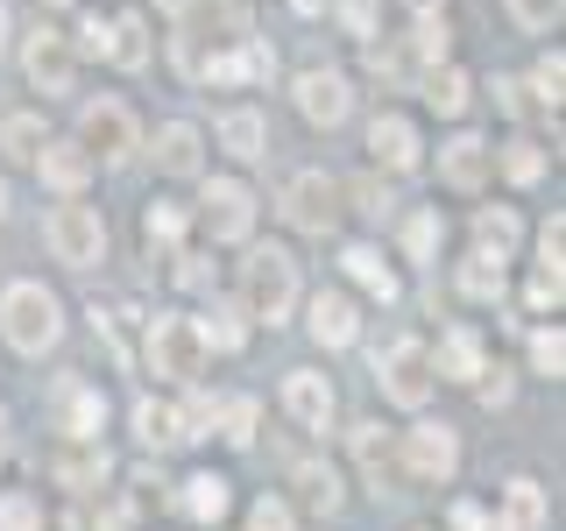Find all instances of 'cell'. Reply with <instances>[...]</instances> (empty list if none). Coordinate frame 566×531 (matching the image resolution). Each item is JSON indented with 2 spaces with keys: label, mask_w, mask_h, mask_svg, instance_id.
<instances>
[{
  "label": "cell",
  "mask_w": 566,
  "mask_h": 531,
  "mask_svg": "<svg viewBox=\"0 0 566 531\" xmlns=\"http://www.w3.org/2000/svg\"><path fill=\"white\" fill-rule=\"evenodd\" d=\"M0 341L22 354V362H43V354L64 341V305H57V291H43L35 277H14L8 291H0Z\"/></svg>",
  "instance_id": "1"
},
{
  "label": "cell",
  "mask_w": 566,
  "mask_h": 531,
  "mask_svg": "<svg viewBox=\"0 0 566 531\" xmlns=\"http://www.w3.org/2000/svg\"><path fill=\"white\" fill-rule=\"evenodd\" d=\"M234 291H241V312H248V319H262V326H283V319L297 312V298H305V291H297V262H291V248H248Z\"/></svg>",
  "instance_id": "2"
},
{
  "label": "cell",
  "mask_w": 566,
  "mask_h": 531,
  "mask_svg": "<svg viewBox=\"0 0 566 531\" xmlns=\"http://www.w3.org/2000/svg\"><path fill=\"white\" fill-rule=\"evenodd\" d=\"M376 383H382V397L397 404V412H424V404H432V389H439L432 347H424V341H389L376 354Z\"/></svg>",
  "instance_id": "3"
},
{
  "label": "cell",
  "mask_w": 566,
  "mask_h": 531,
  "mask_svg": "<svg viewBox=\"0 0 566 531\" xmlns=\"http://www.w3.org/2000/svg\"><path fill=\"white\" fill-rule=\"evenodd\" d=\"M43 241H50V256H57L64 270H93V262L106 256V220H99V206H78V199L50 206Z\"/></svg>",
  "instance_id": "4"
},
{
  "label": "cell",
  "mask_w": 566,
  "mask_h": 531,
  "mask_svg": "<svg viewBox=\"0 0 566 531\" xmlns=\"http://www.w3.org/2000/svg\"><path fill=\"white\" fill-rule=\"evenodd\" d=\"M206 341H199V319H177V312H164V319H149V368L164 383H199L206 376Z\"/></svg>",
  "instance_id": "5"
},
{
  "label": "cell",
  "mask_w": 566,
  "mask_h": 531,
  "mask_svg": "<svg viewBox=\"0 0 566 531\" xmlns=\"http://www.w3.org/2000/svg\"><path fill=\"white\" fill-rule=\"evenodd\" d=\"M78 149L93 156V164H128V156L142 149L135 114L120 100H85L78 106Z\"/></svg>",
  "instance_id": "6"
},
{
  "label": "cell",
  "mask_w": 566,
  "mask_h": 531,
  "mask_svg": "<svg viewBox=\"0 0 566 531\" xmlns=\"http://www.w3.org/2000/svg\"><path fill=\"white\" fill-rule=\"evenodd\" d=\"M199 220H206V235L220 241V248H234L255 235V191L241 185V177H206V191H199Z\"/></svg>",
  "instance_id": "7"
},
{
  "label": "cell",
  "mask_w": 566,
  "mask_h": 531,
  "mask_svg": "<svg viewBox=\"0 0 566 531\" xmlns=\"http://www.w3.org/2000/svg\"><path fill=\"white\" fill-rule=\"evenodd\" d=\"M22 71H29V85L43 100H64L71 85H78V50H71L64 29H35L22 43Z\"/></svg>",
  "instance_id": "8"
},
{
  "label": "cell",
  "mask_w": 566,
  "mask_h": 531,
  "mask_svg": "<svg viewBox=\"0 0 566 531\" xmlns=\"http://www.w3.org/2000/svg\"><path fill=\"white\" fill-rule=\"evenodd\" d=\"M340 199L347 191L333 185L326 170H297L291 185H283V220H291L297 235H326V227L340 220Z\"/></svg>",
  "instance_id": "9"
},
{
  "label": "cell",
  "mask_w": 566,
  "mask_h": 531,
  "mask_svg": "<svg viewBox=\"0 0 566 531\" xmlns=\"http://www.w3.org/2000/svg\"><path fill=\"white\" fill-rule=\"evenodd\" d=\"M403 475H411V482H453L460 475V433L453 425H411V433H403Z\"/></svg>",
  "instance_id": "10"
},
{
  "label": "cell",
  "mask_w": 566,
  "mask_h": 531,
  "mask_svg": "<svg viewBox=\"0 0 566 531\" xmlns=\"http://www.w3.org/2000/svg\"><path fill=\"white\" fill-rule=\"evenodd\" d=\"M291 100H297V114H305L312 128H340V121L354 114V85L340 79V71H297Z\"/></svg>",
  "instance_id": "11"
},
{
  "label": "cell",
  "mask_w": 566,
  "mask_h": 531,
  "mask_svg": "<svg viewBox=\"0 0 566 531\" xmlns=\"http://www.w3.org/2000/svg\"><path fill=\"white\" fill-rule=\"evenodd\" d=\"M368 156H376V170H389V177L418 170V164H424V135H418V121H403V114H376V121H368Z\"/></svg>",
  "instance_id": "12"
},
{
  "label": "cell",
  "mask_w": 566,
  "mask_h": 531,
  "mask_svg": "<svg viewBox=\"0 0 566 531\" xmlns=\"http://www.w3.org/2000/svg\"><path fill=\"white\" fill-rule=\"evenodd\" d=\"M50 412H57V433L64 439H99V425H106V397L85 376H64L57 383V397H50Z\"/></svg>",
  "instance_id": "13"
},
{
  "label": "cell",
  "mask_w": 566,
  "mask_h": 531,
  "mask_svg": "<svg viewBox=\"0 0 566 531\" xmlns=\"http://www.w3.org/2000/svg\"><path fill=\"white\" fill-rule=\"evenodd\" d=\"M212 135H220V149L234 156V164H262V156H270V114H262V106H227V114L212 121Z\"/></svg>",
  "instance_id": "14"
},
{
  "label": "cell",
  "mask_w": 566,
  "mask_h": 531,
  "mask_svg": "<svg viewBox=\"0 0 566 531\" xmlns=\"http://www.w3.org/2000/svg\"><path fill=\"white\" fill-rule=\"evenodd\" d=\"M439 177H447L453 191H482L489 177H495V142H482V135H453L447 149H439Z\"/></svg>",
  "instance_id": "15"
},
{
  "label": "cell",
  "mask_w": 566,
  "mask_h": 531,
  "mask_svg": "<svg viewBox=\"0 0 566 531\" xmlns=\"http://www.w3.org/2000/svg\"><path fill=\"white\" fill-rule=\"evenodd\" d=\"M283 412L305 425V433H326L333 425V383L318 376V368H291V376H283Z\"/></svg>",
  "instance_id": "16"
},
{
  "label": "cell",
  "mask_w": 566,
  "mask_h": 531,
  "mask_svg": "<svg viewBox=\"0 0 566 531\" xmlns=\"http://www.w3.org/2000/svg\"><path fill=\"white\" fill-rule=\"evenodd\" d=\"M35 177H43L50 191H64V199H78V191L93 185V156H85L78 142H43V149H35Z\"/></svg>",
  "instance_id": "17"
},
{
  "label": "cell",
  "mask_w": 566,
  "mask_h": 531,
  "mask_svg": "<svg viewBox=\"0 0 566 531\" xmlns=\"http://www.w3.org/2000/svg\"><path fill=\"white\" fill-rule=\"evenodd\" d=\"M432 376H439V383H482V376H489L482 333H474V326H453L447 341H439V354H432Z\"/></svg>",
  "instance_id": "18"
},
{
  "label": "cell",
  "mask_w": 566,
  "mask_h": 531,
  "mask_svg": "<svg viewBox=\"0 0 566 531\" xmlns=\"http://www.w3.org/2000/svg\"><path fill=\"white\" fill-rule=\"evenodd\" d=\"M156 170L164 177H199L206 170V135L191 121H164L156 128Z\"/></svg>",
  "instance_id": "19"
},
{
  "label": "cell",
  "mask_w": 566,
  "mask_h": 531,
  "mask_svg": "<svg viewBox=\"0 0 566 531\" xmlns=\"http://www.w3.org/2000/svg\"><path fill=\"white\" fill-rule=\"evenodd\" d=\"M305 326H312V341H318V347H354V333H361V312H354V298H347V291H318Z\"/></svg>",
  "instance_id": "20"
},
{
  "label": "cell",
  "mask_w": 566,
  "mask_h": 531,
  "mask_svg": "<svg viewBox=\"0 0 566 531\" xmlns=\"http://www.w3.org/2000/svg\"><path fill=\"white\" fill-rule=\"evenodd\" d=\"M347 447H354V468H361V482L382 496V489H389V475H397V454H389L382 425H354V433H347Z\"/></svg>",
  "instance_id": "21"
},
{
  "label": "cell",
  "mask_w": 566,
  "mask_h": 531,
  "mask_svg": "<svg viewBox=\"0 0 566 531\" xmlns=\"http://www.w3.org/2000/svg\"><path fill=\"white\" fill-rule=\"evenodd\" d=\"M149 22H142V14H114V22H106V64H120V71H142L149 64Z\"/></svg>",
  "instance_id": "22"
},
{
  "label": "cell",
  "mask_w": 566,
  "mask_h": 531,
  "mask_svg": "<svg viewBox=\"0 0 566 531\" xmlns=\"http://www.w3.org/2000/svg\"><path fill=\"white\" fill-rule=\"evenodd\" d=\"M57 482L78 489V496L106 482V447H99V439H71V447L57 454Z\"/></svg>",
  "instance_id": "23"
},
{
  "label": "cell",
  "mask_w": 566,
  "mask_h": 531,
  "mask_svg": "<svg viewBox=\"0 0 566 531\" xmlns=\"http://www.w3.org/2000/svg\"><path fill=\"white\" fill-rule=\"evenodd\" d=\"M418 85H424V100H432L439 114H468V100H474V79L460 64H432Z\"/></svg>",
  "instance_id": "24"
},
{
  "label": "cell",
  "mask_w": 566,
  "mask_h": 531,
  "mask_svg": "<svg viewBox=\"0 0 566 531\" xmlns=\"http://www.w3.org/2000/svg\"><path fill=\"white\" fill-rule=\"evenodd\" d=\"M185 510L199 524H220L227 510H234V482H227V475H191V482H185Z\"/></svg>",
  "instance_id": "25"
},
{
  "label": "cell",
  "mask_w": 566,
  "mask_h": 531,
  "mask_svg": "<svg viewBox=\"0 0 566 531\" xmlns=\"http://www.w3.org/2000/svg\"><path fill=\"white\" fill-rule=\"evenodd\" d=\"M128 524H135V503H128V496H106V503H99V496L85 489V503L71 510L64 531H128Z\"/></svg>",
  "instance_id": "26"
},
{
  "label": "cell",
  "mask_w": 566,
  "mask_h": 531,
  "mask_svg": "<svg viewBox=\"0 0 566 531\" xmlns=\"http://www.w3.org/2000/svg\"><path fill=\"white\" fill-rule=\"evenodd\" d=\"M495 170H503L510 185H538V177H545V142H531V135H510L503 149H495Z\"/></svg>",
  "instance_id": "27"
},
{
  "label": "cell",
  "mask_w": 566,
  "mask_h": 531,
  "mask_svg": "<svg viewBox=\"0 0 566 531\" xmlns=\"http://www.w3.org/2000/svg\"><path fill=\"white\" fill-rule=\"evenodd\" d=\"M340 270H347L354 283H361L368 298H382V305H389V298H397V277H389V262L376 256V248H361V241H354L347 256H340Z\"/></svg>",
  "instance_id": "28"
},
{
  "label": "cell",
  "mask_w": 566,
  "mask_h": 531,
  "mask_svg": "<svg viewBox=\"0 0 566 531\" xmlns=\"http://www.w3.org/2000/svg\"><path fill=\"white\" fill-rule=\"evenodd\" d=\"M142 241L164 248V256H177V241H185V206H177V199H149V206H142Z\"/></svg>",
  "instance_id": "29"
},
{
  "label": "cell",
  "mask_w": 566,
  "mask_h": 531,
  "mask_svg": "<svg viewBox=\"0 0 566 531\" xmlns=\"http://www.w3.org/2000/svg\"><path fill=\"white\" fill-rule=\"evenodd\" d=\"M503 262L510 256H495V248H474V256L460 262V291L482 298V305H489V298H503Z\"/></svg>",
  "instance_id": "30"
},
{
  "label": "cell",
  "mask_w": 566,
  "mask_h": 531,
  "mask_svg": "<svg viewBox=\"0 0 566 531\" xmlns=\"http://www.w3.org/2000/svg\"><path fill=\"white\" fill-rule=\"evenodd\" d=\"M503 510H510V531H545V489L517 475V482L503 489Z\"/></svg>",
  "instance_id": "31"
},
{
  "label": "cell",
  "mask_w": 566,
  "mask_h": 531,
  "mask_svg": "<svg viewBox=\"0 0 566 531\" xmlns=\"http://www.w3.org/2000/svg\"><path fill=\"white\" fill-rule=\"evenodd\" d=\"M439 241H447V220H439L432 206L403 220V256H411V262H432V256H439Z\"/></svg>",
  "instance_id": "32"
},
{
  "label": "cell",
  "mask_w": 566,
  "mask_h": 531,
  "mask_svg": "<svg viewBox=\"0 0 566 531\" xmlns=\"http://www.w3.org/2000/svg\"><path fill=\"white\" fill-rule=\"evenodd\" d=\"M135 433H142V447H177V439H185V433H177V412L156 404V397L135 404Z\"/></svg>",
  "instance_id": "33"
},
{
  "label": "cell",
  "mask_w": 566,
  "mask_h": 531,
  "mask_svg": "<svg viewBox=\"0 0 566 531\" xmlns=\"http://www.w3.org/2000/svg\"><path fill=\"white\" fill-rule=\"evenodd\" d=\"M241 319H248L241 305H212V312L199 319V341H206V347H227V354H234V347L248 341V326H241Z\"/></svg>",
  "instance_id": "34"
},
{
  "label": "cell",
  "mask_w": 566,
  "mask_h": 531,
  "mask_svg": "<svg viewBox=\"0 0 566 531\" xmlns=\"http://www.w3.org/2000/svg\"><path fill=\"white\" fill-rule=\"evenodd\" d=\"M291 482H297V496H305L312 510H340V475H333V468H318V460H305V468H297Z\"/></svg>",
  "instance_id": "35"
},
{
  "label": "cell",
  "mask_w": 566,
  "mask_h": 531,
  "mask_svg": "<svg viewBox=\"0 0 566 531\" xmlns=\"http://www.w3.org/2000/svg\"><path fill=\"white\" fill-rule=\"evenodd\" d=\"M43 121H35V114H8V121H0V149H8V156H22V164H35V149H43Z\"/></svg>",
  "instance_id": "36"
},
{
  "label": "cell",
  "mask_w": 566,
  "mask_h": 531,
  "mask_svg": "<svg viewBox=\"0 0 566 531\" xmlns=\"http://www.w3.org/2000/svg\"><path fill=\"white\" fill-rule=\"evenodd\" d=\"M517 235H524V227H517V212H510V206H489L482 220H474V241L495 248V256H510V248H517Z\"/></svg>",
  "instance_id": "37"
},
{
  "label": "cell",
  "mask_w": 566,
  "mask_h": 531,
  "mask_svg": "<svg viewBox=\"0 0 566 531\" xmlns=\"http://www.w3.org/2000/svg\"><path fill=\"white\" fill-rule=\"evenodd\" d=\"M255 397H234V404H220V412H212V425H220V439L227 447H248V439H255Z\"/></svg>",
  "instance_id": "38"
},
{
  "label": "cell",
  "mask_w": 566,
  "mask_h": 531,
  "mask_svg": "<svg viewBox=\"0 0 566 531\" xmlns=\"http://www.w3.org/2000/svg\"><path fill=\"white\" fill-rule=\"evenodd\" d=\"M531 368H538V376H559V368H566V341H559V326H538V333H531Z\"/></svg>",
  "instance_id": "39"
},
{
  "label": "cell",
  "mask_w": 566,
  "mask_h": 531,
  "mask_svg": "<svg viewBox=\"0 0 566 531\" xmlns=\"http://www.w3.org/2000/svg\"><path fill=\"white\" fill-rule=\"evenodd\" d=\"M510 22L545 35V29H559V0H510Z\"/></svg>",
  "instance_id": "40"
},
{
  "label": "cell",
  "mask_w": 566,
  "mask_h": 531,
  "mask_svg": "<svg viewBox=\"0 0 566 531\" xmlns=\"http://www.w3.org/2000/svg\"><path fill=\"white\" fill-rule=\"evenodd\" d=\"M0 531H43V510H35V496H0Z\"/></svg>",
  "instance_id": "41"
},
{
  "label": "cell",
  "mask_w": 566,
  "mask_h": 531,
  "mask_svg": "<svg viewBox=\"0 0 566 531\" xmlns=\"http://www.w3.org/2000/svg\"><path fill=\"white\" fill-rule=\"evenodd\" d=\"M559 85H566V64H559V50H545V58L531 64V93H538L545 106H559Z\"/></svg>",
  "instance_id": "42"
},
{
  "label": "cell",
  "mask_w": 566,
  "mask_h": 531,
  "mask_svg": "<svg viewBox=\"0 0 566 531\" xmlns=\"http://www.w3.org/2000/svg\"><path fill=\"white\" fill-rule=\"evenodd\" d=\"M248 531H297V518H291V503H276V496H262V503L248 510Z\"/></svg>",
  "instance_id": "43"
},
{
  "label": "cell",
  "mask_w": 566,
  "mask_h": 531,
  "mask_svg": "<svg viewBox=\"0 0 566 531\" xmlns=\"http://www.w3.org/2000/svg\"><path fill=\"white\" fill-rule=\"evenodd\" d=\"M559 256H566V220L553 212V220L538 227V270H553V277H559Z\"/></svg>",
  "instance_id": "44"
},
{
  "label": "cell",
  "mask_w": 566,
  "mask_h": 531,
  "mask_svg": "<svg viewBox=\"0 0 566 531\" xmlns=\"http://www.w3.org/2000/svg\"><path fill=\"white\" fill-rule=\"evenodd\" d=\"M354 199H361V212H368V220H382V212L397 206V191H389L382 177H361V185H354Z\"/></svg>",
  "instance_id": "45"
},
{
  "label": "cell",
  "mask_w": 566,
  "mask_h": 531,
  "mask_svg": "<svg viewBox=\"0 0 566 531\" xmlns=\"http://www.w3.org/2000/svg\"><path fill=\"white\" fill-rule=\"evenodd\" d=\"M71 50H78V58H106V14H85L78 35H71Z\"/></svg>",
  "instance_id": "46"
},
{
  "label": "cell",
  "mask_w": 566,
  "mask_h": 531,
  "mask_svg": "<svg viewBox=\"0 0 566 531\" xmlns=\"http://www.w3.org/2000/svg\"><path fill=\"white\" fill-rule=\"evenodd\" d=\"M553 305H559V277L538 270V277H531V312H553Z\"/></svg>",
  "instance_id": "47"
},
{
  "label": "cell",
  "mask_w": 566,
  "mask_h": 531,
  "mask_svg": "<svg viewBox=\"0 0 566 531\" xmlns=\"http://www.w3.org/2000/svg\"><path fill=\"white\" fill-rule=\"evenodd\" d=\"M340 22L354 35H376V8H368V0H340Z\"/></svg>",
  "instance_id": "48"
},
{
  "label": "cell",
  "mask_w": 566,
  "mask_h": 531,
  "mask_svg": "<svg viewBox=\"0 0 566 531\" xmlns=\"http://www.w3.org/2000/svg\"><path fill=\"white\" fill-rule=\"evenodd\" d=\"M495 100H503V114H524V85L517 79H495Z\"/></svg>",
  "instance_id": "49"
},
{
  "label": "cell",
  "mask_w": 566,
  "mask_h": 531,
  "mask_svg": "<svg viewBox=\"0 0 566 531\" xmlns=\"http://www.w3.org/2000/svg\"><path fill=\"white\" fill-rule=\"evenodd\" d=\"M453 524H460V531H489V518H482V503H460V510H453Z\"/></svg>",
  "instance_id": "50"
},
{
  "label": "cell",
  "mask_w": 566,
  "mask_h": 531,
  "mask_svg": "<svg viewBox=\"0 0 566 531\" xmlns=\"http://www.w3.org/2000/svg\"><path fill=\"white\" fill-rule=\"evenodd\" d=\"M403 8H411V14H439V8H447V0H403Z\"/></svg>",
  "instance_id": "51"
},
{
  "label": "cell",
  "mask_w": 566,
  "mask_h": 531,
  "mask_svg": "<svg viewBox=\"0 0 566 531\" xmlns=\"http://www.w3.org/2000/svg\"><path fill=\"white\" fill-rule=\"evenodd\" d=\"M156 8H164V14H185V8H191V0H156Z\"/></svg>",
  "instance_id": "52"
},
{
  "label": "cell",
  "mask_w": 566,
  "mask_h": 531,
  "mask_svg": "<svg viewBox=\"0 0 566 531\" xmlns=\"http://www.w3.org/2000/svg\"><path fill=\"white\" fill-rule=\"evenodd\" d=\"M0 50H8V0H0Z\"/></svg>",
  "instance_id": "53"
},
{
  "label": "cell",
  "mask_w": 566,
  "mask_h": 531,
  "mask_svg": "<svg viewBox=\"0 0 566 531\" xmlns=\"http://www.w3.org/2000/svg\"><path fill=\"white\" fill-rule=\"evenodd\" d=\"M0 220H8V177H0Z\"/></svg>",
  "instance_id": "54"
},
{
  "label": "cell",
  "mask_w": 566,
  "mask_h": 531,
  "mask_svg": "<svg viewBox=\"0 0 566 531\" xmlns=\"http://www.w3.org/2000/svg\"><path fill=\"white\" fill-rule=\"evenodd\" d=\"M43 8H71V0H43Z\"/></svg>",
  "instance_id": "55"
},
{
  "label": "cell",
  "mask_w": 566,
  "mask_h": 531,
  "mask_svg": "<svg viewBox=\"0 0 566 531\" xmlns=\"http://www.w3.org/2000/svg\"><path fill=\"white\" fill-rule=\"evenodd\" d=\"M0 433H8V412H0Z\"/></svg>",
  "instance_id": "56"
}]
</instances>
